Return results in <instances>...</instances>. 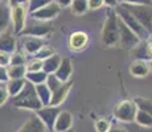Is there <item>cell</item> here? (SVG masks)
<instances>
[{"instance_id":"cell-1","label":"cell","mask_w":152,"mask_h":132,"mask_svg":"<svg viewBox=\"0 0 152 132\" xmlns=\"http://www.w3.org/2000/svg\"><path fill=\"white\" fill-rule=\"evenodd\" d=\"M13 106L20 110L37 111L42 107L41 101L39 99L36 93V87L31 82L27 81L24 89L21 90L16 96H13Z\"/></svg>"},{"instance_id":"cell-2","label":"cell","mask_w":152,"mask_h":132,"mask_svg":"<svg viewBox=\"0 0 152 132\" xmlns=\"http://www.w3.org/2000/svg\"><path fill=\"white\" fill-rule=\"evenodd\" d=\"M102 44L107 48L118 46L119 44V19L115 9L110 8L107 12V17L103 23V28L101 32Z\"/></svg>"},{"instance_id":"cell-3","label":"cell","mask_w":152,"mask_h":132,"mask_svg":"<svg viewBox=\"0 0 152 132\" xmlns=\"http://www.w3.org/2000/svg\"><path fill=\"white\" fill-rule=\"evenodd\" d=\"M114 9H115L116 15H118L119 20H122V21H123L124 24L134 32V33L138 34V37L140 40H147L148 39L150 33H148V32L139 24V21L132 16V13H131L130 11L126 9L122 4H118L115 8H114Z\"/></svg>"},{"instance_id":"cell-4","label":"cell","mask_w":152,"mask_h":132,"mask_svg":"<svg viewBox=\"0 0 152 132\" xmlns=\"http://www.w3.org/2000/svg\"><path fill=\"white\" fill-rule=\"evenodd\" d=\"M122 5L132 13V16L138 20L139 24L148 33H152V5H134V4H122Z\"/></svg>"},{"instance_id":"cell-5","label":"cell","mask_w":152,"mask_h":132,"mask_svg":"<svg viewBox=\"0 0 152 132\" xmlns=\"http://www.w3.org/2000/svg\"><path fill=\"white\" fill-rule=\"evenodd\" d=\"M138 112V107L131 99L121 101L118 104L114 107L113 115L116 120L122 123H132L135 122V116Z\"/></svg>"},{"instance_id":"cell-6","label":"cell","mask_w":152,"mask_h":132,"mask_svg":"<svg viewBox=\"0 0 152 132\" xmlns=\"http://www.w3.org/2000/svg\"><path fill=\"white\" fill-rule=\"evenodd\" d=\"M53 26L49 25L45 21H39V20L32 19L31 21H28L25 24V28L23 29V32L20 33V36H32V37H39V39H44L48 37L53 33Z\"/></svg>"},{"instance_id":"cell-7","label":"cell","mask_w":152,"mask_h":132,"mask_svg":"<svg viewBox=\"0 0 152 132\" xmlns=\"http://www.w3.org/2000/svg\"><path fill=\"white\" fill-rule=\"evenodd\" d=\"M140 41L142 40L138 37V34L134 33L122 20H119V44H118V46H121L122 49H128V50H131L132 48H135V46L138 45Z\"/></svg>"},{"instance_id":"cell-8","label":"cell","mask_w":152,"mask_h":132,"mask_svg":"<svg viewBox=\"0 0 152 132\" xmlns=\"http://www.w3.org/2000/svg\"><path fill=\"white\" fill-rule=\"evenodd\" d=\"M27 13L28 4L16 5L11 8V23H12V31L15 34H20L27 24Z\"/></svg>"},{"instance_id":"cell-9","label":"cell","mask_w":152,"mask_h":132,"mask_svg":"<svg viewBox=\"0 0 152 132\" xmlns=\"http://www.w3.org/2000/svg\"><path fill=\"white\" fill-rule=\"evenodd\" d=\"M58 114H60L58 107H53V106H42L40 110L34 111V115L44 123V125L48 131H53L54 122L57 119Z\"/></svg>"},{"instance_id":"cell-10","label":"cell","mask_w":152,"mask_h":132,"mask_svg":"<svg viewBox=\"0 0 152 132\" xmlns=\"http://www.w3.org/2000/svg\"><path fill=\"white\" fill-rule=\"evenodd\" d=\"M90 37L86 32L83 31H75L73 33H70L69 39H68V48L70 52H82L87 48L89 45Z\"/></svg>"},{"instance_id":"cell-11","label":"cell","mask_w":152,"mask_h":132,"mask_svg":"<svg viewBox=\"0 0 152 132\" xmlns=\"http://www.w3.org/2000/svg\"><path fill=\"white\" fill-rule=\"evenodd\" d=\"M61 9H62V8H61L56 1H53V3H50V4H48V5H45V7L32 12L31 16H32V19H34V20L46 23V21H49V20L56 19V17L60 15Z\"/></svg>"},{"instance_id":"cell-12","label":"cell","mask_w":152,"mask_h":132,"mask_svg":"<svg viewBox=\"0 0 152 132\" xmlns=\"http://www.w3.org/2000/svg\"><path fill=\"white\" fill-rule=\"evenodd\" d=\"M16 50H17V41H16L15 33L11 32L10 29L1 32L0 33V52L12 54Z\"/></svg>"},{"instance_id":"cell-13","label":"cell","mask_w":152,"mask_h":132,"mask_svg":"<svg viewBox=\"0 0 152 132\" xmlns=\"http://www.w3.org/2000/svg\"><path fill=\"white\" fill-rule=\"evenodd\" d=\"M72 86H73L72 81L64 82L56 91L52 93V98H50V102H49V106L58 107L61 103H64L65 99H66V96L69 95V91H70V89H72Z\"/></svg>"},{"instance_id":"cell-14","label":"cell","mask_w":152,"mask_h":132,"mask_svg":"<svg viewBox=\"0 0 152 132\" xmlns=\"http://www.w3.org/2000/svg\"><path fill=\"white\" fill-rule=\"evenodd\" d=\"M73 125V115L69 111H60L57 119L54 122V132H64L66 130H70Z\"/></svg>"},{"instance_id":"cell-15","label":"cell","mask_w":152,"mask_h":132,"mask_svg":"<svg viewBox=\"0 0 152 132\" xmlns=\"http://www.w3.org/2000/svg\"><path fill=\"white\" fill-rule=\"evenodd\" d=\"M45 45V40L39 39V37H32V36H25L23 40V48L27 54L34 55L42 46Z\"/></svg>"},{"instance_id":"cell-16","label":"cell","mask_w":152,"mask_h":132,"mask_svg":"<svg viewBox=\"0 0 152 132\" xmlns=\"http://www.w3.org/2000/svg\"><path fill=\"white\" fill-rule=\"evenodd\" d=\"M16 132H48V130L41 120L33 114Z\"/></svg>"},{"instance_id":"cell-17","label":"cell","mask_w":152,"mask_h":132,"mask_svg":"<svg viewBox=\"0 0 152 132\" xmlns=\"http://www.w3.org/2000/svg\"><path fill=\"white\" fill-rule=\"evenodd\" d=\"M54 74L61 82L70 81V77H72V74H73V63H72V61H70V58L62 57L60 66L56 70Z\"/></svg>"},{"instance_id":"cell-18","label":"cell","mask_w":152,"mask_h":132,"mask_svg":"<svg viewBox=\"0 0 152 132\" xmlns=\"http://www.w3.org/2000/svg\"><path fill=\"white\" fill-rule=\"evenodd\" d=\"M130 73L135 78H144L151 73L150 62L142 60H134L130 65Z\"/></svg>"},{"instance_id":"cell-19","label":"cell","mask_w":152,"mask_h":132,"mask_svg":"<svg viewBox=\"0 0 152 132\" xmlns=\"http://www.w3.org/2000/svg\"><path fill=\"white\" fill-rule=\"evenodd\" d=\"M11 24V7L7 0H0V33L7 31Z\"/></svg>"},{"instance_id":"cell-20","label":"cell","mask_w":152,"mask_h":132,"mask_svg":"<svg viewBox=\"0 0 152 132\" xmlns=\"http://www.w3.org/2000/svg\"><path fill=\"white\" fill-rule=\"evenodd\" d=\"M61 60H62V57L58 55L57 53H54L53 55H50L49 58H46V60L42 61V70L46 73V74H54L56 70H57L58 66H60Z\"/></svg>"},{"instance_id":"cell-21","label":"cell","mask_w":152,"mask_h":132,"mask_svg":"<svg viewBox=\"0 0 152 132\" xmlns=\"http://www.w3.org/2000/svg\"><path fill=\"white\" fill-rule=\"evenodd\" d=\"M130 54L134 60H142L148 62V55H147V40H142L135 48L130 50Z\"/></svg>"},{"instance_id":"cell-22","label":"cell","mask_w":152,"mask_h":132,"mask_svg":"<svg viewBox=\"0 0 152 132\" xmlns=\"http://www.w3.org/2000/svg\"><path fill=\"white\" fill-rule=\"evenodd\" d=\"M25 83H27V79L25 78H21V79H10V81L7 82V90L8 93H10V96H16L17 94L21 91L23 89H24Z\"/></svg>"},{"instance_id":"cell-23","label":"cell","mask_w":152,"mask_h":132,"mask_svg":"<svg viewBox=\"0 0 152 132\" xmlns=\"http://www.w3.org/2000/svg\"><path fill=\"white\" fill-rule=\"evenodd\" d=\"M34 87H36L37 96L41 101V104L49 106V102H50V98H52V91L48 89V86L45 83H41V85H36Z\"/></svg>"},{"instance_id":"cell-24","label":"cell","mask_w":152,"mask_h":132,"mask_svg":"<svg viewBox=\"0 0 152 132\" xmlns=\"http://www.w3.org/2000/svg\"><path fill=\"white\" fill-rule=\"evenodd\" d=\"M46 77H48V74L44 70H40V71H27V74H25V79L28 82H31L32 85H34V86L45 83Z\"/></svg>"},{"instance_id":"cell-25","label":"cell","mask_w":152,"mask_h":132,"mask_svg":"<svg viewBox=\"0 0 152 132\" xmlns=\"http://www.w3.org/2000/svg\"><path fill=\"white\" fill-rule=\"evenodd\" d=\"M70 9H72V13L75 16H81V15L86 13L89 11L87 0H73L70 4Z\"/></svg>"},{"instance_id":"cell-26","label":"cell","mask_w":152,"mask_h":132,"mask_svg":"<svg viewBox=\"0 0 152 132\" xmlns=\"http://www.w3.org/2000/svg\"><path fill=\"white\" fill-rule=\"evenodd\" d=\"M7 73H8V78L10 79H21V78H25L27 67L24 65H21V66L10 65L7 67Z\"/></svg>"},{"instance_id":"cell-27","label":"cell","mask_w":152,"mask_h":132,"mask_svg":"<svg viewBox=\"0 0 152 132\" xmlns=\"http://www.w3.org/2000/svg\"><path fill=\"white\" fill-rule=\"evenodd\" d=\"M132 101L136 104L139 111H144V112H148L152 115V101L147 98H143V96H135Z\"/></svg>"},{"instance_id":"cell-28","label":"cell","mask_w":152,"mask_h":132,"mask_svg":"<svg viewBox=\"0 0 152 132\" xmlns=\"http://www.w3.org/2000/svg\"><path fill=\"white\" fill-rule=\"evenodd\" d=\"M135 122L142 127H152V115L148 112H144V111L138 110L135 116Z\"/></svg>"},{"instance_id":"cell-29","label":"cell","mask_w":152,"mask_h":132,"mask_svg":"<svg viewBox=\"0 0 152 132\" xmlns=\"http://www.w3.org/2000/svg\"><path fill=\"white\" fill-rule=\"evenodd\" d=\"M27 57H25L24 53L16 50L11 54V60H10V65H13V66H21V65H27Z\"/></svg>"},{"instance_id":"cell-30","label":"cell","mask_w":152,"mask_h":132,"mask_svg":"<svg viewBox=\"0 0 152 132\" xmlns=\"http://www.w3.org/2000/svg\"><path fill=\"white\" fill-rule=\"evenodd\" d=\"M54 0H29L28 1V12H34V11L40 9V8L45 7V5L53 3Z\"/></svg>"},{"instance_id":"cell-31","label":"cell","mask_w":152,"mask_h":132,"mask_svg":"<svg viewBox=\"0 0 152 132\" xmlns=\"http://www.w3.org/2000/svg\"><path fill=\"white\" fill-rule=\"evenodd\" d=\"M62 83H64V82H61L60 79L56 77V74H48V77H46V81H45V85L48 86V89L50 90L52 93L56 91V90H57Z\"/></svg>"},{"instance_id":"cell-32","label":"cell","mask_w":152,"mask_h":132,"mask_svg":"<svg viewBox=\"0 0 152 132\" xmlns=\"http://www.w3.org/2000/svg\"><path fill=\"white\" fill-rule=\"evenodd\" d=\"M54 54V50H53V48L52 46H49V45H44L41 49H40L39 52L36 53V54L33 55L34 58H37V60H46V58H49L50 55H53Z\"/></svg>"},{"instance_id":"cell-33","label":"cell","mask_w":152,"mask_h":132,"mask_svg":"<svg viewBox=\"0 0 152 132\" xmlns=\"http://www.w3.org/2000/svg\"><path fill=\"white\" fill-rule=\"evenodd\" d=\"M25 67H27V71H40L42 70V61L33 57L29 62H27Z\"/></svg>"},{"instance_id":"cell-34","label":"cell","mask_w":152,"mask_h":132,"mask_svg":"<svg viewBox=\"0 0 152 132\" xmlns=\"http://www.w3.org/2000/svg\"><path fill=\"white\" fill-rule=\"evenodd\" d=\"M110 127H111V123L107 119H98L95 122V131L97 132H109Z\"/></svg>"},{"instance_id":"cell-35","label":"cell","mask_w":152,"mask_h":132,"mask_svg":"<svg viewBox=\"0 0 152 132\" xmlns=\"http://www.w3.org/2000/svg\"><path fill=\"white\" fill-rule=\"evenodd\" d=\"M8 98H10V93L7 90V85L0 83V107L8 101Z\"/></svg>"},{"instance_id":"cell-36","label":"cell","mask_w":152,"mask_h":132,"mask_svg":"<svg viewBox=\"0 0 152 132\" xmlns=\"http://www.w3.org/2000/svg\"><path fill=\"white\" fill-rule=\"evenodd\" d=\"M119 4H134V5H152V0H119Z\"/></svg>"},{"instance_id":"cell-37","label":"cell","mask_w":152,"mask_h":132,"mask_svg":"<svg viewBox=\"0 0 152 132\" xmlns=\"http://www.w3.org/2000/svg\"><path fill=\"white\" fill-rule=\"evenodd\" d=\"M87 5H89V9L97 11L104 5V0H87Z\"/></svg>"},{"instance_id":"cell-38","label":"cell","mask_w":152,"mask_h":132,"mask_svg":"<svg viewBox=\"0 0 152 132\" xmlns=\"http://www.w3.org/2000/svg\"><path fill=\"white\" fill-rule=\"evenodd\" d=\"M10 60H11V54L4 53V52H0V66L8 67L10 66Z\"/></svg>"},{"instance_id":"cell-39","label":"cell","mask_w":152,"mask_h":132,"mask_svg":"<svg viewBox=\"0 0 152 132\" xmlns=\"http://www.w3.org/2000/svg\"><path fill=\"white\" fill-rule=\"evenodd\" d=\"M8 81H10V78H8L7 67L0 66V83H7Z\"/></svg>"},{"instance_id":"cell-40","label":"cell","mask_w":152,"mask_h":132,"mask_svg":"<svg viewBox=\"0 0 152 132\" xmlns=\"http://www.w3.org/2000/svg\"><path fill=\"white\" fill-rule=\"evenodd\" d=\"M10 7H16V5H23V4H28L29 0H7Z\"/></svg>"},{"instance_id":"cell-41","label":"cell","mask_w":152,"mask_h":132,"mask_svg":"<svg viewBox=\"0 0 152 132\" xmlns=\"http://www.w3.org/2000/svg\"><path fill=\"white\" fill-rule=\"evenodd\" d=\"M109 132H128V131L126 130L124 127H122V125H118V124L113 125V124H111V127H110Z\"/></svg>"},{"instance_id":"cell-42","label":"cell","mask_w":152,"mask_h":132,"mask_svg":"<svg viewBox=\"0 0 152 132\" xmlns=\"http://www.w3.org/2000/svg\"><path fill=\"white\" fill-rule=\"evenodd\" d=\"M54 1L57 3L61 8H66V7H70V4H72L73 0H54Z\"/></svg>"},{"instance_id":"cell-43","label":"cell","mask_w":152,"mask_h":132,"mask_svg":"<svg viewBox=\"0 0 152 132\" xmlns=\"http://www.w3.org/2000/svg\"><path fill=\"white\" fill-rule=\"evenodd\" d=\"M119 4V0H104V5H107L109 8H115Z\"/></svg>"},{"instance_id":"cell-44","label":"cell","mask_w":152,"mask_h":132,"mask_svg":"<svg viewBox=\"0 0 152 132\" xmlns=\"http://www.w3.org/2000/svg\"><path fill=\"white\" fill-rule=\"evenodd\" d=\"M147 55H148V62L152 61V45L147 42Z\"/></svg>"},{"instance_id":"cell-45","label":"cell","mask_w":152,"mask_h":132,"mask_svg":"<svg viewBox=\"0 0 152 132\" xmlns=\"http://www.w3.org/2000/svg\"><path fill=\"white\" fill-rule=\"evenodd\" d=\"M147 42H148V44H151V45H152V33H150V36H148Z\"/></svg>"},{"instance_id":"cell-46","label":"cell","mask_w":152,"mask_h":132,"mask_svg":"<svg viewBox=\"0 0 152 132\" xmlns=\"http://www.w3.org/2000/svg\"><path fill=\"white\" fill-rule=\"evenodd\" d=\"M64 132H74V130H73V128H70V130H66V131H64Z\"/></svg>"},{"instance_id":"cell-47","label":"cell","mask_w":152,"mask_h":132,"mask_svg":"<svg viewBox=\"0 0 152 132\" xmlns=\"http://www.w3.org/2000/svg\"><path fill=\"white\" fill-rule=\"evenodd\" d=\"M150 70H151V73H152V61H150Z\"/></svg>"}]
</instances>
